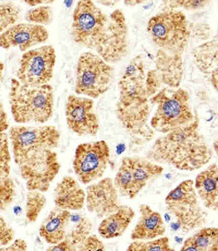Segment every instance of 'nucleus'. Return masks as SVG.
I'll use <instances>...</instances> for the list:
<instances>
[{
  "mask_svg": "<svg viewBox=\"0 0 218 251\" xmlns=\"http://www.w3.org/2000/svg\"><path fill=\"white\" fill-rule=\"evenodd\" d=\"M45 251H73V248L68 241L65 240L56 245H50Z\"/></svg>",
  "mask_w": 218,
  "mask_h": 251,
  "instance_id": "obj_41",
  "label": "nucleus"
},
{
  "mask_svg": "<svg viewBox=\"0 0 218 251\" xmlns=\"http://www.w3.org/2000/svg\"><path fill=\"white\" fill-rule=\"evenodd\" d=\"M114 70L94 52L82 53L76 69L74 91L78 96L97 99L109 91Z\"/></svg>",
  "mask_w": 218,
  "mask_h": 251,
  "instance_id": "obj_8",
  "label": "nucleus"
},
{
  "mask_svg": "<svg viewBox=\"0 0 218 251\" xmlns=\"http://www.w3.org/2000/svg\"><path fill=\"white\" fill-rule=\"evenodd\" d=\"M9 129L8 118L7 114L4 110V105L0 102V134L5 133Z\"/></svg>",
  "mask_w": 218,
  "mask_h": 251,
  "instance_id": "obj_40",
  "label": "nucleus"
},
{
  "mask_svg": "<svg viewBox=\"0 0 218 251\" xmlns=\"http://www.w3.org/2000/svg\"><path fill=\"white\" fill-rule=\"evenodd\" d=\"M139 219L131 234L132 241H153L165 236L166 224L161 214L146 203L139 206Z\"/></svg>",
  "mask_w": 218,
  "mask_h": 251,
  "instance_id": "obj_18",
  "label": "nucleus"
},
{
  "mask_svg": "<svg viewBox=\"0 0 218 251\" xmlns=\"http://www.w3.org/2000/svg\"><path fill=\"white\" fill-rule=\"evenodd\" d=\"M49 34L45 26L18 23L0 34V47L4 50L18 48L26 52L37 45L45 44Z\"/></svg>",
  "mask_w": 218,
  "mask_h": 251,
  "instance_id": "obj_17",
  "label": "nucleus"
},
{
  "mask_svg": "<svg viewBox=\"0 0 218 251\" xmlns=\"http://www.w3.org/2000/svg\"><path fill=\"white\" fill-rule=\"evenodd\" d=\"M8 137L14 162L20 166L43 151L57 149L61 133L53 126H13Z\"/></svg>",
  "mask_w": 218,
  "mask_h": 251,
  "instance_id": "obj_7",
  "label": "nucleus"
},
{
  "mask_svg": "<svg viewBox=\"0 0 218 251\" xmlns=\"http://www.w3.org/2000/svg\"><path fill=\"white\" fill-rule=\"evenodd\" d=\"M164 172L161 165L137 157L122 158L121 166L113 180L119 196L135 200L150 181Z\"/></svg>",
  "mask_w": 218,
  "mask_h": 251,
  "instance_id": "obj_10",
  "label": "nucleus"
},
{
  "mask_svg": "<svg viewBox=\"0 0 218 251\" xmlns=\"http://www.w3.org/2000/svg\"><path fill=\"white\" fill-rule=\"evenodd\" d=\"M146 78L143 55L134 56L128 64L120 80L127 82H144Z\"/></svg>",
  "mask_w": 218,
  "mask_h": 251,
  "instance_id": "obj_28",
  "label": "nucleus"
},
{
  "mask_svg": "<svg viewBox=\"0 0 218 251\" xmlns=\"http://www.w3.org/2000/svg\"><path fill=\"white\" fill-rule=\"evenodd\" d=\"M194 63L203 74L215 91L218 85V40L217 36L204 44L198 45L192 51Z\"/></svg>",
  "mask_w": 218,
  "mask_h": 251,
  "instance_id": "obj_20",
  "label": "nucleus"
},
{
  "mask_svg": "<svg viewBox=\"0 0 218 251\" xmlns=\"http://www.w3.org/2000/svg\"><path fill=\"white\" fill-rule=\"evenodd\" d=\"M4 63L0 61V85H1V80H2V77H3V72H4Z\"/></svg>",
  "mask_w": 218,
  "mask_h": 251,
  "instance_id": "obj_46",
  "label": "nucleus"
},
{
  "mask_svg": "<svg viewBox=\"0 0 218 251\" xmlns=\"http://www.w3.org/2000/svg\"><path fill=\"white\" fill-rule=\"evenodd\" d=\"M15 232L3 216L0 215V247H4L15 240Z\"/></svg>",
  "mask_w": 218,
  "mask_h": 251,
  "instance_id": "obj_37",
  "label": "nucleus"
},
{
  "mask_svg": "<svg viewBox=\"0 0 218 251\" xmlns=\"http://www.w3.org/2000/svg\"><path fill=\"white\" fill-rule=\"evenodd\" d=\"M25 4L30 6H36L38 4H53L54 1H44V0H26L24 1Z\"/></svg>",
  "mask_w": 218,
  "mask_h": 251,
  "instance_id": "obj_43",
  "label": "nucleus"
},
{
  "mask_svg": "<svg viewBox=\"0 0 218 251\" xmlns=\"http://www.w3.org/2000/svg\"><path fill=\"white\" fill-rule=\"evenodd\" d=\"M70 222L73 226L70 230H67L65 240L70 243V245L81 243L92 234V223L87 217L82 214L71 213Z\"/></svg>",
  "mask_w": 218,
  "mask_h": 251,
  "instance_id": "obj_25",
  "label": "nucleus"
},
{
  "mask_svg": "<svg viewBox=\"0 0 218 251\" xmlns=\"http://www.w3.org/2000/svg\"><path fill=\"white\" fill-rule=\"evenodd\" d=\"M9 103L13 120L17 124H45L54 112V90L49 84L27 86L17 78L11 79Z\"/></svg>",
  "mask_w": 218,
  "mask_h": 251,
  "instance_id": "obj_2",
  "label": "nucleus"
},
{
  "mask_svg": "<svg viewBox=\"0 0 218 251\" xmlns=\"http://www.w3.org/2000/svg\"><path fill=\"white\" fill-rule=\"evenodd\" d=\"M71 212L55 207L39 227V234L48 244L56 245L65 241Z\"/></svg>",
  "mask_w": 218,
  "mask_h": 251,
  "instance_id": "obj_22",
  "label": "nucleus"
},
{
  "mask_svg": "<svg viewBox=\"0 0 218 251\" xmlns=\"http://www.w3.org/2000/svg\"><path fill=\"white\" fill-rule=\"evenodd\" d=\"M57 52L52 45H44L24 52L17 70V79L24 85H48L54 76Z\"/></svg>",
  "mask_w": 218,
  "mask_h": 251,
  "instance_id": "obj_12",
  "label": "nucleus"
},
{
  "mask_svg": "<svg viewBox=\"0 0 218 251\" xmlns=\"http://www.w3.org/2000/svg\"><path fill=\"white\" fill-rule=\"evenodd\" d=\"M146 159L158 165H169L181 171H196L210 163L213 151L200 130V117L188 126L164 134L154 141Z\"/></svg>",
  "mask_w": 218,
  "mask_h": 251,
  "instance_id": "obj_1",
  "label": "nucleus"
},
{
  "mask_svg": "<svg viewBox=\"0 0 218 251\" xmlns=\"http://www.w3.org/2000/svg\"><path fill=\"white\" fill-rule=\"evenodd\" d=\"M179 251H201L199 250V248L194 243L190 237H188L185 242H184L182 247L180 248Z\"/></svg>",
  "mask_w": 218,
  "mask_h": 251,
  "instance_id": "obj_42",
  "label": "nucleus"
},
{
  "mask_svg": "<svg viewBox=\"0 0 218 251\" xmlns=\"http://www.w3.org/2000/svg\"><path fill=\"white\" fill-rule=\"evenodd\" d=\"M28 246L25 240L15 239L13 243L4 247H0V251H27Z\"/></svg>",
  "mask_w": 218,
  "mask_h": 251,
  "instance_id": "obj_39",
  "label": "nucleus"
},
{
  "mask_svg": "<svg viewBox=\"0 0 218 251\" xmlns=\"http://www.w3.org/2000/svg\"><path fill=\"white\" fill-rule=\"evenodd\" d=\"M126 251H175L171 247L170 240L163 236L153 241H132Z\"/></svg>",
  "mask_w": 218,
  "mask_h": 251,
  "instance_id": "obj_30",
  "label": "nucleus"
},
{
  "mask_svg": "<svg viewBox=\"0 0 218 251\" xmlns=\"http://www.w3.org/2000/svg\"><path fill=\"white\" fill-rule=\"evenodd\" d=\"M122 206L113 179L102 178L88 185L86 190V207L88 212L104 219Z\"/></svg>",
  "mask_w": 218,
  "mask_h": 251,
  "instance_id": "obj_16",
  "label": "nucleus"
},
{
  "mask_svg": "<svg viewBox=\"0 0 218 251\" xmlns=\"http://www.w3.org/2000/svg\"><path fill=\"white\" fill-rule=\"evenodd\" d=\"M22 9L13 2L0 3V33H4L11 26L17 24Z\"/></svg>",
  "mask_w": 218,
  "mask_h": 251,
  "instance_id": "obj_29",
  "label": "nucleus"
},
{
  "mask_svg": "<svg viewBox=\"0 0 218 251\" xmlns=\"http://www.w3.org/2000/svg\"><path fill=\"white\" fill-rule=\"evenodd\" d=\"M130 38L126 16L116 9L109 16V22L101 43L94 53L109 65L122 61L129 53Z\"/></svg>",
  "mask_w": 218,
  "mask_h": 251,
  "instance_id": "obj_14",
  "label": "nucleus"
},
{
  "mask_svg": "<svg viewBox=\"0 0 218 251\" xmlns=\"http://www.w3.org/2000/svg\"><path fill=\"white\" fill-rule=\"evenodd\" d=\"M118 88L120 94L115 108L118 121L132 136L151 140L154 130L148 126L151 108L144 82L119 80Z\"/></svg>",
  "mask_w": 218,
  "mask_h": 251,
  "instance_id": "obj_3",
  "label": "nucleus"
},
{
  "mask_svg": "<svg viewBox=\"0 0 218 251\" xmlns=\"http://www.w3.org/2000/svg\"><path fill=\"white\" fill-rule=\"evenodd\" d=\"M190 36L194 35L195 38L200 40L210 39L211 36V29L210 26L204 23H189Z\"/></svg>",
  "mask_w": 218,
  "mask_h": 251,
  "instance_id": "obj_38",
  "label": "nucleus"
},
{
  "mask_svg": "<svg viewBox=\"0 0 218 251\" xmlns=\"http://www.w3.org/2000/svg\"><path fill=\"white\" fill-rule=\"evenodd\" d=\"M10 140L6 133L0 134V182L10 177L12 169Z\"/></svg>",
  "mask_w": 218,
  "mask_h": 251,
  "instance_id": "obj_31",
  "label": "nucleus"
},
{
  "mask_svg": "<svg viewBox=\"0 0 218 251\" xmlns=\"http://www.w3.org/2000/svg\"><path fill=\"white\" fill-rule=\"evenodd\" d=\"M146 31L157 50L173 55L183 56L191 38L188 18L181 10L157 13L150 18Z\"/></svg>",
  "mask_w": 218,
  "mask_h": 251,
  "instance_id": "obj_5",
  "label": "nucleus"
},
{
  "mask_svg": "<svg viewBox=\"0 0 218 251\" xmlns=\"http://www.w3.org/2000/svg\"><path fill=\"white\" fill-rule=\"evenodd\" d=\"M144 3H146V1H143V0H138V1H132V0H128V1H124V4L128 6H135L137 4H142Z\"/></svg>",
  "mask_w": 218,
  "mask_h": 251,
  "instance_id": "obj_44",
  "label": "nucleus"
},
{
  "mask_svg": "<svg viewBox=\"0 0 218 251\" xmlns=\"http://www.w3.org/2000/svg\"><path fill=\"white\" fill-rule=\"evenodd\" d=\"M73 251H105V245L95 234H91L83 242L71 245Z\"/></svg>",
  "mask_w": 218,
  "mask_h": 251,
  "instance_id": "obj_35",
  "label": "nucleus"
},
{
  "mask_svg": "<svg viewBox=\"0 0 218 251\" xmlns=\"http://www.w3.org/2000/svg\"><path fill=\"white\" fill-rule=\"evenodd\" d=\"M197 197L200 198L207 209L218 211V167L212 163L198 174L194 181Z\"/></svg>",
  "mask_w": 218,
  "mask_h": 251,
  "instance_id": "obj_23",
  "label": "nucleus"
},
{
  "mask_svg": "<svg viewBox=\"0 0 218 251\" xmlns=\"http://www.w3.org/2000/svg\"><path fill=\"white\" fill-rule=\"evenodd\" d=\"M28 191L46 193L61 169L58 154L55 150H47L31 157L18 166Z\"/></svg>",
  "mask_w": 218,
  "mask_h": 251,
  "instance_id": "obj_13",
  "label": "nucleus"
},
{
  "mask_svg": "<svg viewBox=\"0 0 218 251\" xmlns=\"http://www.w3.org/2000/svg\"><path fill=\"white\" fill-rule=\"evenodd\" d=\"M144 89L149 99L161 90V83L158 79L155 70H150L146 74V78L144 81Z\"/></svg>",
  "mask_w": 218,
  "mask_h": 251,
  "instance_id": "obj_36",
  "label": "nucleus"
},
{
  "mask_svg": "<svg viewBox=\"0 0 218 251\" xmlns=\"http://www.w3.org/2000/svg\"><path fill=\"white\" fill-rule=\"evenodd\" d=\"M26 23L48 26L53 22V10L49 5H40L35 8L30 9L25 14Z\"/></svg>",
  "mask_w": 218,
  "mask_h": 251,
  "instance_id": "obj_32",
  "label": "nucleus"
},
{
  "mask_svg": "<svg viewBox=\"0 0 218 251\" xmlns=\"http://www.w3.org/2000/svg\"><path fill=\"white\" fill-rule=\"evenodd\" d=\"M47 203V199L40 191H28L26 194L25 214L30 223L36 222L41 212H43Z\"/></svg>",
  "mask_w": 218,
  "mask_h": 251,
  "instance_id": "obj_27",
  "label": "nucleus"
},
{
  "mask_svg": "<svg viewBox=\"0 0 218 251\" xmlns=\"http://www.w3.org/2000/svg\"><path fill=\"white\" fill-rule=\"evenodd\" d=\"M149 100L157 106L150 123V127L154 131L166 134L188 126L195 119L196 114L193 112L190 96L181 87L177 89L164 87Z\"/></svg>",
  "mask_w": 218,
  "mask_h": 251,
  "instance_id": "obj_4",
  "label": "nucleus"
},
{
  "mask_svg": "<svg viewBox=\"0 0 218 251\" xmlns=\"http://www.w3.org/2000/svg\"><path fill=\"white\" fill-rule=\"evenodd\" d=\"M183 56L157 50L155 55V72L162 86L177 89L183 79Z\"/></svg>",
  "mask_w": 218,
  "mask_h": 251,
  "instance_id": "obj_19",
  "label": "nucleus"
},
{
  "mask_svg": "<svg viewBox=\"0 0 218 251\" xmlns=\"http://www.w3.org/2000/svg\"><path fill=\"white\" fill-rule=\"evenodd\" d=\"M16 196L15 182L11 177L0 182V211L4 212L13 203Z\"/></svg>",
  "mask_w": 218,
  "mask_h": 251,
  "instance_id": "obj_34",
  "label": "nucleus"
},
{
  "mask_svg": "<svg viewBox=\"0 0 218 251\" xmlns=\"http://www.w3.org/2000/svg\"><path fill=\"white\" fill-rule=\"evenodd\" d=\"M109 22L107 15L91 0H81L72 14L70 35L74 43L95 51L105 34Z\"/></svg>",
  "mask_w": 218,
  "mask_h": 251,
  "instance_id": "obj_9",
  "label": "nucleus"
},
{
  "mask_svg": "<svg viewBox=\"0 0 218 251\" xmlns=\"http://www.w3.org/2000/svg\"><path fill=\"white\" fill-rule=\"evenodd\" d=\"M135 216L133 208L122 204L116 212L102 219L98 227L99 234L106 240L121 237L129 228Z\"/></svg>",
  "mask_w": 218,
  "mask_h": 251,
  "instance_id": "obj_24",
  "label": "nucleus"
},
{
  "mask_svg": "<svg viewBox=\"0 0 218 251\" xmlns=\"http://www.w3.org/2000/svg\"><path fill=\"white\" fill-rule=\"evenodd\" d=\"M65 117L68 128L79 137H95L100 130V120L94 111L92 99L82 96H68Z\"/></svg>",
  "mask_w": 218,
  "mask_h": 251,
  "instance_id": "obj_15",
  "label": "nucleus"
},
{
  "mask_svg": "<svg viewBox=\"0 0 218 251\" xmlns=\"http://www.w3.org/2000/svg\"><path fill=\"white\" fill-rule=\"evenodd\" d=\"M218 139H216L214 141V143H213V148H214V152L216 153V154H218Z\"/></svg>",
  "mask_w": 218,
  "mask_h": 251,
  "instance_id": "obj_47",
  "label": "nucleus"
},
{
  "mask_svg": "<svg viewBox=\"0 0 218 251\" xmlns=\"http://www.w3.org/2000/svg\"><path fill=\"white\" fill-rule=\"evenodd\" d=\"M166 210L175 219L177 229L188 234L200 229L207 222L208 214L201 207L193 180H185L167 194Z\"/></svg>",
  "mask_w": 218,
  "mask_h": 251,
  "instance_id": "obj_6",
  "label": "nucleus"
},
{
  "mask_svg": "<svg viewBox=\"0 0 218 251\" xmlns=\"http://www.w3.org/2000/svg\"><path fill=\"white\" fill-rule=\"evenodd\" d=\"M190 238L201 251H218V227H201Z\"/></svg>",
  "mask_w": 218,
  "mask_h": 251,
  "instance_id": "obj_26",
  "label": "nucleus"
},
{
  "mask_svg": "<svg viewBox=\"0 0 218 251\" xmlns=\"http://www.w3.org/2000/svg\"><path fill=\"white\" fill-rule=\"evenodd\" d=\"M53 197L56 207L66 211L77 212L86 205V191L79 182L70 176H66L57 183Z\"/></svg>",
  "mask_w": 218,
  "mask_h": 251,
  "instance_id": "obj_21",
  "label": "nucleus"
},
{
  "mask_svg": "<svg viewBox=\"0 0 218 251\" xmlns=\"http://www.w3.org/2000/svg\"><path fill=\"white\" fill-rule=\"evenodd\" d=\"M110 148L104 140L79 144L73 159L74 173L85 185L103 177L110 164Z\"/></svg>",
  "mask_w": 218,
  "mask_h": 251,
  "instance_id": "obj_11",
  "label": "nucleus"
},
{
  "mask_svg": "<svg viewBox=\"0 0 218 251\" xmlns=\"http://www.w3.org/2000/svg\"><path fill=\"white\" fill-rule=\"evenodd\" d=\"M100 4H102L103 5L106 6H113L115 4H117V1H109V0H106V1H99Z\"/></svg>",
  "mask_w": 218,
  "mask_h": 251,
  "instance_id": "obj_45",
  "label": "nucleus"
},
{
  "mask_svg": "<svg viewBox=\"0 0 218 251\" xmlns=\"http://www.w3.org/2000/svg\"><path fill=\"white\" fill-rule=\"evenodd\" d=\"M165 10H179L184 9L186 11H197L205 8L211 1L207 0H177V1H164L163 3Z\"/></svg>",
  "mask_w": 218,
  "mask_h": 251,
  "instance_id": "obj_33",
  "label": "nucleus"
}]
</instances>
